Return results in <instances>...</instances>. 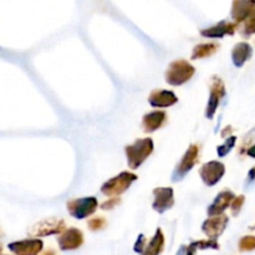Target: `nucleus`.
I'll list each match as a JSON object with an SVG mask.
<instances>
[{
  "mask_svg": "<svg viewBox=\"0 0 255 255\" xmlns=\"http://www.w3.org/2000/svg\"><path fill=\"white\" fill-rule=\"evenodd\" d=\"M41 239H24V241L12 242L7 246L9 251L15 255H39L42 251Z\"/></svg>",
  "mask_w": 255,
  "mask_h": 255,
  "instance_id": "obj_13",
  "label": "nucleus"
},
{
  "mask_svg": "<svg viewBox=\"0 0 255 255\" xmlns=\"http://www.w3.org/2000/svg\"><path fill=\"white\" fill-rule=\"evenodd\" d=\"M199 157H201V147L197 143H192L186 151V153L183 154V157H182L181 162L174 168L171 177L172 182H174V183L181 182L192 171V168L198 163Z\"/></svg>",
  "mask_w": 255,
  "mask_h": 255,
  "instance_id": "obj_5",
  "label": "nucleus"
},
{
  "mask_svg": "<svg viewBox=\"0 0 255 255\" xmlns=\"http://www.w3.org/2000/svg\"><path fill=\"white\" fill-rule=\"evenodd\" d=\"M229 223V218L226 214L217 217H211V218L206 219L202 224V232L208 237L212 241H217L222 234L226 231L227 226Z\"/></svg>",
  "mask_w": 255,
  "mask_h": 255,
  "instance_id": "obj_12",
  "label": "nucleus"
},
{
  "mask_svg": "<svg viewBox=\"0 0 255 255\" xmlns=\"http://www.w3.org/2000/svg\"><path fill=\"white\" fill-rule=\"evenodd\" d=\"M244 202H246V197H244L243 194H241V196H238V197H236V198H234L233 203H232V206H231L232 216L237 217L239 213H241L242 207H243Z\"/></svg>",
  "mask_w": 255,
  "mask_h": 255,
  "instance_id": "obj_25",
  "label": "nucleus"
},
{
  "mask_svg": "<svg viewBox=\"0 0 255 255\" xmlns=\"http://www.w3.org/2000/svg\"><path fill=\"white\" fill-rule=\"evenodd\" d=\"M97 207H99V201L95 197L71 199L66 203V208L70 216L79 219V221L92 216L96 212Z\"/></svg>",
  "mask_w": 255,
  "mask_h": 255,
  "instance_id": "obj_7",
  "label": "nucleus"
},
{
  "mask_svg": "<svg viewBox=\"0 0 255 255\" xmlns=\"http://www.w3.org/2000/svg\"><path fill=\"white\" fill-rule=\"evenodd\" d=\"M236 142H237V137L236 136H231V137H227L226 142L221 146L217 147V153H218V157H226L229 152L233 149V147L236 146Z\"/></svg>",
  "mask_w": 255,
  "mask_h": 255,
  "instance_id": "obj_22",
  "label": "nucleus"
},
{
  "mask_svg": "<svg viewBox=\"0 0 255 255\" xmlns=\"http://www.w3.org/2000/svg\"><path fill=\"white\" fill-rule=\"evenodd\" d=\"M106 226H107V222L104 217H95V218L90 219V221L87 222V228H89L91 232L102 231Z\"/></svg>",
  "mask_w": 255,
  "mask_h": 255,
  "instance_id": "obj_24",
  "label": "nucleus"
},
{
  "mask_svg": "<svg viewBox=\"0 0 255 255\" xmlns=\"http://www.w3.org/2000/svg\"><path fill=\"white\" fill-rule=\"evenodd\" d=\"M232 17L243 37L248 39L255 34V1L236 0L232 4Z\"/></svg>",
  "mask_w": 255,
  "mask_h": 255,
  "instance_id": "obj_1",
  "label": "nucleus"
},
{
  "mask_svg": "<svg viewBox=\"0 0 255 255\" xmlns=\"http://www.w3.org/2000/svg\"><path fill=\"white\" fill-rule=\"evenodd\" d=\"M167 120H168V116H167L166 111L156 110V111L148 112L142 119V129H143L144 133H152V132L163 127Z\"/></svg>",
  "mask_w": 255,
  "mask_h": 255,
  "instance_id": "obj_17",
  "label": "nucleus"
},
{
  "mask_svg": "<svg viewBox=\"0 0 255 255\" xmlns=\"http://www.w3.org/2000/svg\"><path fill=\"white\" fill-rule=\"evenodd\" d=\"M164 249V236L161 228H158L154 233L153 238L147 244L146 249L141 255H161Z\"/></svg>",
  "mask_w": 255,
  "mask_h": 255,
  "instance_id": "obj_20",
  "label": "nucleus"
},
{
  "mask_svg": "<svg viewBox=\"0 0 255 255\" xmlns=\"http://www.w3.org/2000/svg\"><path fill=\"white\" fill-rule=\"evenodd\" d=\"M39 255H57V254L54 249H47V251L42 252V253H40Z\"/></svg>",
  "mask_w": 255,
  "mask_h": 255,
  "instance_id": "obj_30",
  "label": "nucleus"
},
{
  "mask_svg": "<svg viewBox=\"0 0 255 255\" xmlns=\"http://www.w3.org/2000/svg\"><path fill=\"white\" fill-rule=\"evenodd\" d=\"M154 201L152 208L154 212L163 214L174 206V193L171 187H158L153 189Z\"/></svg>",
  "mask_w": 255,
  "mask_h": 255,
  "instance_id": "obj_11",
  "label": "nucleus"
},
{
  "mask_svg": "<svg viewBox=\"0 0 255 255\" xmlns=\"http://www.w3.org/2000/svg\"><path fill=\"white\" fill-rule=\"evenodd\" d=\"M137 179H138V176L136 173H132L128 171L121 172L120 174L112 177L111 179L102 184L101 193L106 197H115L116 198V197L124 194Z\"/></svg>",
  "mask_w": 255,
  "mask_h": 255,
  "instance_id": "obj_4",
  "label": "nucleus"
},
{
  "mask_svg": "<svg viewBox=\"0 0 255 255\" xmlns=\"http://www.w3.org/2000/svg\"><path fill=\"white\" fill-rule=\"evenodd\" d=\"M234 198H236V194L229 191V189H226V191H222L221 193H218V196L214 198L213 203L207 209V214L209 216V218L224 214L228 207L232 206Z\"/></svg>",
  "mask_w": 255,
  "mask_h": 255,
  "instance_id": "obj_14",
  "label": "nucleus"
},
{
  "mask_svg": "<svg viewBox=\"0 0 255 255\" xmlns=\"http://www.w3.org/2000/svg\"><path fill=\"white\" fill-rule=\"evenodd\" d=\"M253 181H255V166L249 171L248 177H247V182H248V183H251V182Z\"/></svg>",
  "mask_w": 255,
  "mask_h": 255,
  "instance_id": "obj_28",
  "label": "nucleus"
},
{
  "mask_svg": "<svg viewBox=\"0 0 255 255\" xmlns=\"http://www.w3.org/2000/svg\"><path fill=\"white\" fill-rule=\"evenodd\" d=\"M57 244H59L60 251L62 252L76 251L84 244V234L80 229L75 228V227L67 228L59 236Z\"/></svg>",
  "mask_w": 255,
  "mask_h": 255,
  "instance_id": "obj_10",
  "label": "nucleus"
},
{
  "mask_svg": "<svg viewBox=\"0 0 255 255\" xmlns=\"http://www.w3.org/2000/svg\"><path fill=\"white\" fill-rule=\"evenodd\" d=\"M148 102L152 107L157 109H167L178 102V97L173 91L163 89H157L151 92L148 96Z\"/></svg>",
  "mask_w": 255,
  "mask_h": 255,
  "instance_id": "obj_16",
  "label": "nucleus"
},
{
  "mask_svg": "<svg viewBox=\"0 0 255 255\" xmlns=\"http://www.w3.org/2000/svg\"><path fill=\"white\" fill-rule=\"evenodd\" d=\"M239 251L241 252H252L255 251V237L246 236L239 241Z\"/></svg>",
  "mask_w": 255,
  "mask_h": 255,
  "instance_id": "obj_23",
  "label": "nucleus"
},
{
  "mask_svg": "<svg viewBox=\"0 0 255 255\" xmlns=\"http://www.w3.org/2000/svg\"><path fill=\"white\" fill-rule=\"evenodd\" d=\"M176 255H186V247L182 246L181 248L178 249V252H177Z\"/></svg>",
  "mask_w": 255,
  "mask_h": 255,
  "instance_id": "obj_31",
  "label": "nucleus"
},
{
  "mask_svg": "<svg viewBox=\"0 0 255 255\" xmlns=\"http://www.w3.org/2000/svg\"><path fill=\"white\" fill-rule=\"evenodd\" d=\"M252 55H253V47L251 46V44L246 41L236 44L232 50V60H233L234 66L243 67L244 64L249 61Z\"/></svg>",
  "mask_w": 255,
  "mask_h": 255,
  "instance_id": "obj_18",
  "label": "nucleus"
},
{
  "mask_svg": "<svg viewBox=\"0 0 255 255\" xmlns=\"http://www.w3.org/2000/svg\"><path fill=\"white\" fill-rule=\"evenodd\" d=\"M238 29L234 21H228V20H222L218 24L213 25L211 27L201 30V35L208 39H222L226 35H234L236 30Z\"/></svg>",
  "mask_w": 255,
  "mask_h": 255,
  "instance_id": "obj_15",
  "label": "nucleus"
},
{
  "mask_svg": "<svg viewBox=\"0 0 255 255\" xmlns=\"http://www.w3.org/2000/svg\"><path fill=\"white\" fill-rule=\"evenodd\" d=\"M224 96H226V85H224L223 80L218 75H213L209 81V99L206 107L207 119H213Z\"/></svg>",
  "mask_w": 255,
  "mask_h": 255,
  "instance_id": "obj_6",
  "label": "nucleus"
},
{
  "mask_svg": "<svg viewBox=\"0 0 255 255\" xmlns=\"http://www.w3.org/2000/svg\"><path fill=\"white\" fill-rule=\"evenodd\" d=\"M221 246L217 241L207 239V241H197L192 242L188 247H186V255H197L198 251H207V249H213V251H219Z\"/></svg>",
  "mask_w": 255,
  "mask_h": 255,
  "instance_id": "obj_21",
  "label": "nucleus"
},
{
  "mask_svg": "<svg viewBox=\"0 0 255 255\" xmlns=\"http://www.w3.org/2000/svg\"><path fill=\"white\" fill-rule=\"evenodd\" d=\"M154 144L152 138H137L132 144L125 147L127 157V164L131 169H137L152 154Z\"/></svg>",
  "mask_w": 255,
  "mask_h": 255,
  "instance_id": "obj_2",
  "label": "nucleus"
},
{
  "mask_svg": "<svg viewBox=\"0 0 255 255\" xmlns=\"http://www.w3.org/2000/svg\"><path fill=\"white\" fill-rule=\"evenodd\" d=\"M0 252H1V247H0Z\"/></svg>",
  "mask_w": 255,
  "mask_h": 255,
  "instance_id": "obj_33",
  "label": "nucleus"
},
{
  "mask_svg": "<svg viewBox=\"0 0 255 255\" xmlns=\"http://www.w3.org/2000/svg\"><path fill=\"white\" fill-rule=\"evenodd\" d=\"M247 154H248L249 157H253V158H255V144H254V146H252L251 148L247 151Z\"/></svg>",
  "mask_w": 255,
  "mask_h": 255,
  "instance_id": "obj_29",
  "label": "nucleus"
},
{
  "mask_svg": "<svg viewBox=\"0 0 255 255\" xmlns=\"http://www.w3.org/2000/svg\"><path fill=\"white\" fill-rule=\"evenodd\" d=\"M219 44L218 42H204V44H199L197 46L193 47V51H192V60H201L206 59V57L212 56V55L216 54L219 50Z\"/></svg>",
  "mask_w": 255,
  "mask_h": 255,
  "instance_id": "obj_19",
  "label": "nucleus"
},
{
  "mask_svg": "<svg viewBox=\"0 0 255 255\" xmlns=\"http://www.w3.org/2000/svg\"><path fill=\"white\" fill-rule=\"evenodd\" d=\"M146 247H147L146 237H144V234H139L138 238H137V241H136V243H134V247H133L134 253L142 254L144 252V249H146Z\"/></svg>",
  "mask_w": 255,
  "mask_h": 255,
  "instance_id": "obj_26",
  "label": "nucleus"
},
{
  "mask_svg": "<svg viewBox=\"0 0 255 255\" xmlns=\"http://www.w3.org/2000/svg\"><path fill=\"white\" fill-rule=\"evenodd\" d=\"M196 74V69L184 59L174 60L166 70V82L172 86H181L188 82Z\"/></svg>",
  "mask_w": 255,
  "mask_h": 255,
  "instance_id": "obj_3",
  "label": "nucleus"
},
{
  "mask_svg": "<svg viewBox=\"0 0 255 255\" xmlns=\"http://www.w3.org/2000/svg\"><path fill=\"white\" fill-rule=\"evenodd\" d=\"M120 203H121V199L120 198H110L101 204V209H104V211H111L115 207L119 206Z\"/></svg>",
  "mask_w": 255,
  "mask_h": 255,
  "instance_id": "obj_27",
  "label": "nucleus"
},
{
  "mask_svg": "<svg viewBox=\"0 0 255 255\" xmlns=\"http://www.w3.org/2000/svg\"><path fill=\"white\" fill-rule=\"evenodd\" d=\"M66 224L61 218H47L39 223L34 224L29 229L30 236L35 238H41V237L55 236V234H61L62 232L66 231Z\"/></svg>",
  "mask_w": 255,
  "mask_h": 255,
  "instance_id": "obj_8",
  "label": "nucleus"
},
{
  "mask_svg": "<svg viewBox=\"0 0 255 255\" xmlns=\"http://www.w3.org/2000/svg\"><path fill=\"white\" fill-rule=\"evenodd\" d=\"M252 229H255V226H254V227H252Z\"/></svg>",
  "mask_w": 255,
  "mask_h": 255,
  "instance_id": "obj_32",
  "label": "nucleus"
},
{
  "mask_svg": "<svg viewBox=\"0 0 255 255\" xmlns=\"http://www.w3.org/2000/svg\"><path fill=\"white\" fill-rule=\"evenodd\" d=\"M226 174V166L219 161H211L204 163L199 169V176L206 186L213 187L222 181Z\"/></svg>",
  "mask_w": 255,
  "mask_h": 255,
  "instance_id": "obj_9",
  "label": "nucleus"
}]
</instances>
